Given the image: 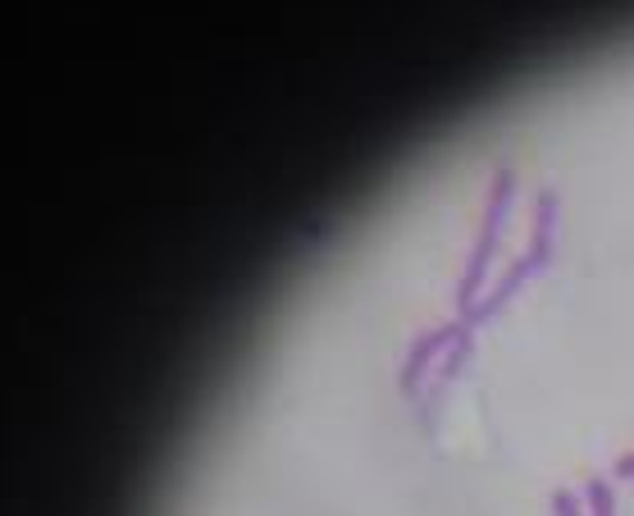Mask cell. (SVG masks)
<instances>
[{
  "instance_id": "1",
  "label": "cell",
  "mask_w": 634,
  "mask_h": 516,
  "mask_svg": "<svg viewBox=\"0 0 634 516\" xmlns=\"http://www.w3.org/2000/svg\"><path fill=\"white\" fill-rule=\"evenodd\" d=\"M516 202V174L507 165H498L494 183H489V197H484V215H479V238H475V252L466 261V274H461V289H457V306L461 315L484 298L494 279V256L503 247V228H507V211Z\"/></svg>"
},
{
  "instance_id": "2",
  "label": "cell",
  "mask_w": 634,
  "mask_h": 516,
  "mask_svg": "<svg viewBox=\"0 0 634 516\" xmlns=\"http://www.w3.org/2000/svg\"><path fill=\"white\" fill-rule=\"evenodd\" d=\"M466 334H475V324L461 320V315L448 320V324H438V330H429V334H420V339L411 343L407 361H402V393H407V398H420L425 384H429V374L438 370V361H443Z\"/></svg>"
},
{
  "instance_id": "3",
  "label": "cell",
  "mask_w": 634,
  "mask_h": 516,
  "mask_svg": "<svg viewBox=\"0 0 634 516\" xmlns=\"http://www.w3.org/2000/svg\"><path fill=\"white\" fill-rule=\"evenodd\" d=\"M534 270H539V265L529 261V252L511 256V261H507V265H503V270H498V274L489 279V289H484V298H479V302H475V306H470V311H466L461 320H470L475 330H479L484 320H494V315H498V311H503V306L511 302V293H520V284H525V279H529Z\"/></svg>"
},
{
  "instance_id": "4",
  "label": "cell",
  "mask_w": 634,
  "mask_h": 516,
  "mask_svg": "<svg viewBox=\"0 0 634 516\" xmlns=\"http://www.w3.org/2000/svg\"><path fill=\"white\" fill-rule=\"evenodd\" d=\"M553 228H557V197L553 193H539L534 197V224H529V261L534 265H553Z\"/></svg>"
},
{
  "instance_id": "5",
  "label": "cell",
  "mask_w": 634,
  "mask_h": 516,
  "mask_svg": "<svg viewBox=\"0 0 634 516\" xmlns=\"http://www.w3.org/2000/svg\"><path fill=\"white\" fill-rule=\"evenodd\" d=\"M584 512H589V516H616V498H612L607 480H589V485H584Z\"/></svg>"
},
{
  "instance_id": "6",
  "label": "cell",
  "mask_w": 634,
  "mask_h": 516,
  "mask_svg": "<svg viewBox=\"0 0 634 516\" xmlns=\"http://www.w3.org/2000/svg\"><path fill=\"white\" fill-rule=\"evenodd\" d=\"M553 512L557 516H589L584 512V498H575V494H553Z\"/></svg>"
},
{
  "instance_id": "7",
  "label": "cell",
  "mask_w": 634,
  "mask_h": 516,
  "mask_svg": "<svg viewBox=\"0 0 634 516\" xmlns=\"http://www.w3.org/2000/svg\"><path fill=\"white\" fill-rule=\"evenodd\" d=\"M612 476H616V480H634V452L616 457V466H612Z\"/></svg>"
}]
</instances>
